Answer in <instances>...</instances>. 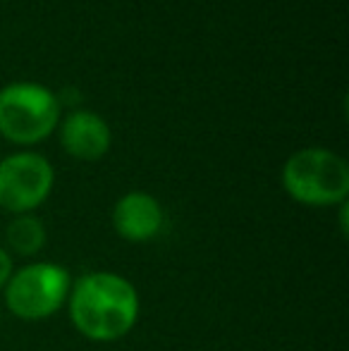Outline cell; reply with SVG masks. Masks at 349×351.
<instances>
[{"label":"cell","instance_id":"obj_6","mask_svg":"<svg viewBox=\"0 0 349 351\" xmlns=\"http://www.w3.org/2000/svg\"><path fill=\"white\" fill-rule=\"evenodd\" d=\"M58 132H60V146L65 148L67 156L77 160H101L110 151L112 134L108 122L84 108H75L67 112L58 125Z\"/></svg>","mask_w":349,"mask_h":351},{"label":"cell","instance_id":"obj_1","mask_svg":"<svg viewBox=\"0 0 349 351\" xmlns=\"http://www.w3.org/2000/svg\"><path fill=\"white\" fill-rule=\"evenodd\" d=\"M139 291L127 278L110 270L82 275L72 282L67 313L82 337L91 342H117L139 320Z\"/></svg>","mask_w":349,"mask_h":351},{"label":"cell","instance_id":"obj_2","mask_svg":"<svg viewBox=\"0 0 349 351\" xmlns=\"http://www.w3.org/2000/svg\"><path fill=\"white\" fill-rule=\"evenodd\" d=\"M282 189L297 204L328 208L340 206L349 196V165L330 148H302L282 165Z\"/></svg>","mask_w":349,"mask_h":351},{"label":"cell","instance_id":"obj_7","mask_svg":"<svg viewBox=\"0 0 349 351\" xmlns=\"http://www.w3.org/2000/svg\"><path fill=\"white\" fill-rule=\"evenodd\" d=\"M165 225V213L158 199L146 191H130L120 196L112 208V230L120 239L132 244H144L160 234Z\"/></svg>","mask_w":349,"mask_h":351},{"label":"cell","instance_id":"obj_3","mask_svg":"<svg viewBox=\"0 0 349 351\" xmlns=\"http://www.w3.org/2000/svg\"><path fill=\"white\" fill-rule=\"evenodd\" d=\"M60 125V101L48 86L14 82L0 88V136L19 146L48 139Z\"/></svg>","mask_w":349,"mask_h":351},{"label":"cell","instance_id":"obj_8","mask_svg":"<svg viewBox=\"0 0 349 351\" xmlns=\"http://www.w3.org/2000/svg\"><path fill=\"white\" fill-rule=\"evenodd\" d=\"M46 239H48L46 225L34 213L14 215L8 222V227H5V241H8L10 251H14L19 256H27V258L41 254V249L46 246Z\"/></svg>","mask_w":349,"mask_h":351},{"label":"cell","instance_id":"obj_9","mask_svg":"<svg viewBox=\"0 0 349 351\" xmlns=\"http://www.w3.org/2000/svg\"><path fill=\"white\" fill-rule=\"evenodd\" d=\"M14 273V265H12V258H10L8 251L0 246V291L5 289V285H8V280L12 278Z\"/></svg>","mask_w":349,"mask_h":351},{"label":"cell","instance_id":"obj_5","mask_svg":"<svg viewBox=\"0 0 349 351\" xmlns=\"http://www.w3.org/2000/svg\"><path fill=\"white\" fill-rule=\"evenodd\" d=\"M56 184L48 158L34 151H19L0 160V208L22 215L46 204Z\"/></svg>","mask_w":349,"mask_h":351},{"label":"cell","instance_id":"obj_10","mask_svg":"<svg viewBox=\"0 0 349 351\" xmlns=\"http://www.w3.org/2000/svg\"><path fill=\"white\" fill-rule=\"evenodd\" d=\"M337 208H340V232H342V237H347V234H349V220H347L349 204L345 201V204H340Z\"/></svg>","mask_w":349,"mask_h":351},{"label":"cell","instance_id":"obj_4","mask_svg":"<svg viewBox=\"0 0 349 351\" xmlns=\"http://www.w3.org/2000/svg\"><path fill=\"white\" fill-rule=\"evenodd\" d=\"M72 278L51 261L22 265L5 285V306L19 320H46L67 304Z\"/></svg>","mask_w":349,"mask_h":351}]
</instances>
